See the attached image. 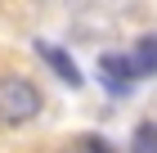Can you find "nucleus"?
I'll use <instances>...</instances> for the list:
<instances>
[{"label": "nucleus", "instance_id": "obj_1", "mask_svg": "<svg viewBox=\"0 0 157 153\" xmlns=\"http://www.w3.org/2000/svg\"><path fill=\"white\" fill-rule=\"evenodd\" d=\"M40 90L27 77H0V122L5 126H23L40 113Z\"/></svg>", "mask_w": 157, "mask_h": 153}, {"label": "nucleus", "instance_id": "obj_2", "mask_svg": "<svg viewBox=\"0 0 157 153\" xmlns=\"http://www.w3.org/2000/svg\"><path fill=\"white\" fill-rule=\"evenodd\" d=\"M135 77H139V72H135V63L126 59V54H103V86H108L112 95H126L135 86Z\"/></svg>", "mask_w": 157, "mask_h": 153}, {"label": "nucleus", "instance_id": "obj_3", "mask_svg": "<svg viewBox=\"0 0 157 153\" xmlns=\"http://www.w3.org/2000/svg\"><path fill=\"white\" fill-rule=\"evenodd\" d=\"M36 54H40V59H45L54 72H59V77H63L67 86H81V72H76V63L67 59V54H63L59 45H36Z\"/></svg>", "mask_w": 157, "mask_h": 153}, {"label": "nucleus", "instance_id": "obj_4", "mask_svg": "<svg viewBox=\"0 0 157 153\" xmlns=\"http://www.w3.org/2000/svg\"><path fill=\"white\" fill-rule=\"evenodd\" d=\"M130 63H135V72H139V77H144V72H157V36H144V41L135 45Z\"/></svg>", "mask_w": 157, "mask_h": 153}, {"label": "nucleus", "instance_id": "obj_5", "mask_svg": "<svg viewBox=\"0 0 157 153\" xmlns=\"http://www.w3.org/2000/svg\"><path fill=\"white\" fill-rule=\"evenodd\" d=\"M130 153H157V122H144V126H135Z\"/></svg>", "mask_w": 157, "mask_h": 153}, {"label": "nucleus", "instance_id": "obj_6", "mask_svg": "<svg viewBox=\"0 0 157 153\" xmlns=\"http://www.w3.org/2000/svg\"><path fill=\"white\" fill-rule=\"evenodd\" d=\"M63 153H112V149H108L103 140H99V135H85V140H72Z\"/></svg>", "mask_w": 157, "mask_h": 153}]
</instances>
